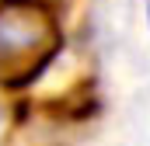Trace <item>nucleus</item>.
<instances>
[{"label":"nucleus","mask_w":150,"mask_h":146,"mask_svg":"<svg viewBox=\"0 0 150 146\" xmlns=\"http://www.w3.org/2000/svg\"><path fill=\"white\" fill-rule=\"evenodd\" d=\"M59 49V25L35 0L0 4V80L21 84L35 77Z\"/></svg>","instance_id":"1"},{"label":"nucleus","mask_w":150,"mask_h":146,"mask_svg":"<svg viewBox=\"0 0 150 146\" xmlns=\"http://www.w3.org/2000/svg\"><path fill=\"white\" fill-rule=\"evenodd\" d=\"M4 122H7V111H4V101H0V132H4Z\"/></svg>","instance_id":"2"}]
</instances>
